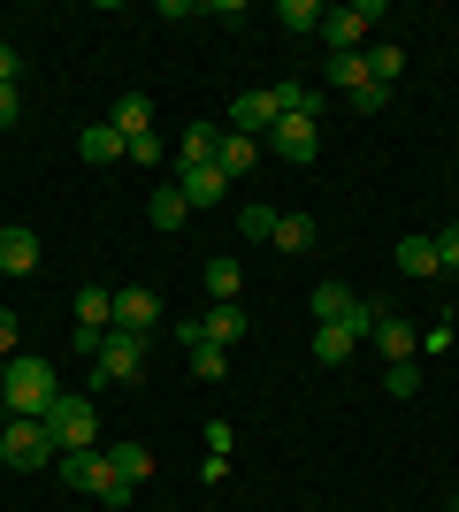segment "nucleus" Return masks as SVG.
I'll return each mask as SVG.
<instances>
[{
    "instance_id": "21",
    "label": "nucleus",
    "mask_w": 459,
    "mask_h": 512,
    "mask_svg": "<svg viewBox=\"0 0 459 512\" xmlns=\"http://www.w3.org/2000/svg\"><path fill=\"white\" fill-rule=\"evenodd\" d=\"M268 92H276L284 115H306V123H322V107H329V92L322 85H299V77H291V85H268Z\"/></svg>"
},
{
    "instance_id": "41",
    "label": "nucleus",
    "mask_w": 459,
    "mask_h": 512,
    "mask_svg": "<svg viewBox=\"0 0 459 512\" xmlns=\"http://www.w3.org/2000/svg\"><path fill=\"white\" fill-rule=\"evenodd\" d=\"M452 329H459V306H452Z\"/></svg>"
},
{
    "instance_id": "30",
    "label": "nucleus",
    "mask_w": 459,
    "mask_h": 512,
    "mask_svg": "<svg viewBox=\"0 0 459 512\" xmlns=\"http://www.w3.org/2000/svg\"><path fill=\"white\" fill-rule=\"evenodd\" d=\"M383 390H391V398H414L421 390V360H391L383 367Z\"/></svg>"
},
{
    "instance_id": "6",
    "label": "nucleus",
    "mask_w": 459,
    "mask_h": 512,
    "mask_svg": "<svg viewBox=\"0 0 459 512\" xmlns=\"http://www.w3.org/2000/svg\"><path fill=\"white\" fill-rule=\"evenodd\" d=\"M0 459L23 474H39L46 459H54V436H46V421H8L0 428Z\"/></svg>"
},
{
    "instance_id": "18",
    "label": "nucleus",
    "mask_w": 459,
    "mask_h": 512,
    "mask_svg": "<svg viewBox=\"0 0 459 512\" xmlns=\"http://www.w3.org/2000/svg\"><path fill=\"white\" fill-rule=\"evenodd\" d=\"M176 192L192 199V207H222V199H230V176L222 169H176Z\"/></svg>"
},
{
    "instance_id": "33",
    "label": "nucleus",
    "mask_w": 459,
    "mask_h": 512,
    "mask_svg": "<svg viewBox=\"0 0 459 512\" xmlns=\"http://www.w3.org/2000/svg\"><path fill=\"white\" fill-rule=\"evenodd\" d=\"M238 230L268 245V237H276V207H238Z\"/></svg>"
},
{
    "instance_id": "16",
    "label": "nucleus",
    "mask_w": 459,
    "mask_h": 512,
    "mask_svg": "<svg viewBox=\"0 0 459 512\" xmlns=\"http://www.w3.org/2000/svg\"><path fill=\"white\" fill-rule=\"evenodd\" d=\"M77 153H85L92 169H108V161H123L131 146H123V130H115V123H85V130H77Z\"/></svg>"
},
{
    "instance_id": "25",
    "label": "nucleus",
    "mask_w": 459,
    "mask_h": 512,
    "mask_svg": "<svg viewBox=\"0 0 459 512\" xmlns=\"http://www.w3.org/2000/svg\"><path fill=\"white\" fill-rule=\"evenodd\" d=\"M184 214H192V199L176 192V184H161V192L146 199V222H153V230H184Z\"/></svg>"
},
{
    "instance_id": "27",
    "label": "nucleus",
    "mask_w": 459,
    "mask_h": 512,
    "mask_svg": "<svg viewBox=\"0 0 459 512\" xmlns=\"http://www.w3.org/2000/svg\"><path fill=\"white\" fill-rule=\"evenodd\" d=\"M108 467L123 474V482H146V474H153V451L146 444H108Z\"/></svg>"
},
{
    "instance_id": "7",
    "label": "nucleus",
    "mask_w": 459,
    "mask_h": 512,
    "mask_svg": "<svg viewBox=\"0 0 459 512\" xmlns=\"http://www.w3.org/2000/svg\"><path fill=\"white\" fill-rule=\"evenodd\" d=\"M284 123V107H276V92H238V100H230V130H238V138H261L268 146V130Z\"/></svg>"
},
{
    "instance_id": "36",
    "label": "nucleus",
    "mask_w": 459,
    "mask_h": 512,
    "mask_svg": "<svg viewBox=\"0 0 459 512\" xmlns=\"http://www.w3.org/2000/svg\"><path fill=\"white\" fill-rule=\"evenodd\" d=\"M16 77H23V54H16L8 39H0V85H16Z\"/></svg>"
},
{
    "instance_id": "5",
    "label": "nucleus",
    "mask_w": 459,
    "mask_h": 512,
    "mask_svg": "<svg viewBox=\"0 0 459 512\" xmlns=\"http://www.w3.org/2000/svg\"><path fill=\"white\" fill-rule=\"evenodd\" d=\"M329 85H337V100H345L352 115H375V107L391 100V92L368 77V62H360V54H329Z\"/></svg>"
},
{
    "instance_id": "15",
    "label": "nucleus",
    "mask_w": 459,
    "mask_h": 512,
    "mask_svg": "<svg viewBox=\"0 0 459 512\" xmlns=\"http://www.w3.org/2000/svg\"><path fill=\"white\" fill-rule=\"evenodd\" d=\"M352 352H360V337H352L345 321H314V367H345Z\"/></svg>"
},
{
    "instance_id": "17",
    "label": "nucleus",
    "mask_w": 459,
    "mask_h": 512,
    "mask_svg": "<svg viewBox=\"0 0 459 512\" xmlns=\"http://www.w3.org/2000/svg\"><path fill=\"white\" fill-rule=\"evenodd\" d=\"M77 329H92V337L115 329V291L108 283H85V291H77Z\"/></svg>"
},
{
    "instance_id": "32",
    "label": "nucleus",
    "mask_w": 459,
    "mask_h": 512,
    "mask_svg": "<svg viewBox=\"0 0 459 512\" xmlns=\"http://www.w3.org/2000/svg\"><path fill=\"white\" fill-rule=\"evenodd\" d=\"M169 138H161V130H146V138H131V153H123V161H146V169H161V161H169Z\"/></svg>"
},
{
    "instance_id": "24",
    "label": "nucleus",
    "mask_w": 459,
    "mask_h": 512,
    "mask_svg": "<svg viewBox=\"0 0 459 512\" xmlns=\"http://www.w3.org/2000/svg\"><path fill=\"white\" fill-rule=\"evenodd\" d=\"M253 161H261V138H238V130H222V153H215V169L230 176V184H238V176L253 169Z\"/></svg>"
},
{
    "instance_id": "22",
    "label": "nucleus",
    "mask_w": 459,
    "mask_h": 512,
    "mask_svg": "<svg viewBox=\"0 0 459 512\" xmlns=\"http://www.w3.org/2000/svg\"><path fill=\"white\" fill-rule=\"evenodd\" d=\"M314 237H322V230H314V214L291 207V214H276V237H268V245H276V253H314Z\"/></svg>"
},
{
    "instance_id": "4",
    "label": "nucleus",
    "mask_w": 459,
    "mask_h": 512,
    "mask_svg": "<svg viewBox=\"0 0 459 512\" xmlns=\"http://www.w3.org/2000/svg\"><path fill=\"white\" fill-rule=\"evenodd\" d=\"M375 23H383V0H345V8H329V16H322L329 54H360Z\"/></svg>"
},
{
    "instance_id": "31",
    "label": "nucleus",
    "mask_w": 459,
    "mask_h": 512,
    "mask_svg": "<svg viewBox=\"0 0 459 512\" xmlns=\"http://www.w3.org/2000/svg\"><path fill=\"white\" fill-rule=\"evenodd\" d=\"M322 0H284V31H322Z\"/></svg>"
},
{
    "instance_id": "29",
    "label": "nucleus",
    "mask_w": 459,
    "mask_h": 512,
    "mask_svg": "<svg viewBox=\"0 0 459 512\" xmlns=\"http://www.w3.org/2000/svg\"><path fill=\"white\" fill-rule=\"evenodd\" d=\"M222 375H230V352H222V344H199L192 352V383H222Z\"/></svg>"
},
{
    "instance_id": "20",
    "label": "nucleus",
    "mask_w": 459,
    "mask_h": 512,
    "mask_svg": "<svg viewBox=\"0 0 459 512\" xmlns=\"http://www.w3.org/2000/svg\"><path fill=\"white\" fill-rule=\"evenodd\" d=\"M108 123L123 130V146H131V138H146V130H153V100H146V92H123V100L108 107Z\"/></svg>"
},
{
    "instance_id": "11",
    "label": "nucleus",
    "mask_w": 459,
    "mask_h": 512,
    "mask_svg": "<svg viewBox=\"0 0 459 512\" xmlns=\"http://www.w3.org/2000/svg\"><path fill=\"white\" fill-rule=\"evenodd\" d=\"M62 482H69V490H85V497H100L115 482L108 451H100V444H92V451H62Z\"/></svg>"
},
{
    "instance_id": "1",
    "label": "nucleus",
    "mask_w": 459,
    "mask_h": 512,
    "mask_svg": "<svg viewBox=\"0 0 459 512\" xmlns=\"http://www.w3.org/2000/svg\"><path fill=\"white\" fill-rule=\"evenodd\" d=\"M54 398H62L54 367L31 360V352H16V360H8V383H0V406H8V421H46V413H54Z\"/></svg>"
},
{
    "instance_id": "8",
    "label": "nucleus",
    "mask_w": 459,
    "mask_h": 512,
    "mask_svg": "<svg viewBox=\"0 0 459 512\" xmlns=\"http://www.w3.org/2000/svg\"><path fill=\"white\" fill-rule=\"evenodd\" d=\"M115 329L153 337V329H161V291H146V283H123V291H115Z\"/></svg>"
},
{
    "instance_id": "34",
    "label": "nucleus",
    "mask_w": 459,
    "mask_h": 512,
    "mask_svg": "<svg viewBox=\"0 0 459 512\" xmlns=\"http://www.w3.org/2000/svg\"><path fill=\"white\" fill-rule=\"evenodd\" d=\"M131 497H138V482H123V474H115L108 490H100V505H108V512H123V505H131Z\"/></svg>"
},
{
    "instance_id": "35",
    "label": "nucleus",
    "mask_w": 459,
    "mask_h": 512,
    "mask_svg": "<svg viewBox=\"0 0 459 512\" xmlns=\"http://www.w3.org/2000/svg\"><path fill=\"white\" fill-rule=\"evenodd\" d=\"M16 329H23V321L8 314V306H0V360H16Z\"/></svg>"
},
{
    "instance_id": "37",
    "label": "nucleus",
    "mask_w": 459,
    "mask_h": 512,
    "mask_svg": "<svg viewBox=\"0 0 459 512\" xmlns=\"http://www.w3.org/2000/svg\"><path fill=\"white\" fill-rule=\"evenodd\" d=\"M437 260H444V268H459V222H452V230H437Z\"/></svg>"
},
{
    "instance_id": "3",
    "label": "nucleus",
    "mask_w": 459,
    "mask_h": 512,
    "mask_svg": "<svg viewBox=\"0 0 459 512\" xmlns=\"http://www.w3.org/2000/svg\"><path fill=\"white\" fill-rule=\"evenodd\" d=\"M46 436H54V451H92V444H100V413H92V398L62 390L54 413H46Z\"/></svg>"
},
{
    "instance_id": "2",
    "label": "nucleus",
    "mask_w": 459,
    "mask_h": 512,
    "mask_svg": "<svg viewBox=\"0 0 459 512\" xmlns=\"http://www.w3.org/2000/svg\"><path fill=\"white\" fill-rule=\"evenodd\" d=\"M108 383H146V337H131V329H108L100 337V352H92V390H108Z\"/></svg>"
},
{
    "instance_id": "13",
    "label": "nucleus",
    "mask_w": 459,
    "mask_h": 512,
    "mask_svg": "<svg viewBox=\"0 0 459 512\" xmlns=\"http://www.w3.org/2000/svg\"><path fill=\"white\" fill-rule=\"evenodd\" d=\"M398 276H444L437 237H429V230H406V237H398Z\"/></svg>"
},
{
    "instance_id": "28",
    "label": "nucleus",
    "mask_w": 459,
    "mask_h": 512,
    "mask_svg": "<svg viewBox=\"0 0 459 512\" xmlns=\"http://www.w3.org/2000/svg\"><path fill=\"white\" fill-rule=\"evenodd\" d=\"M360 62H368L375 85L391 92V85H398V69H406V54H398V46H360Z\"/></svg>"
},
{
    "instance_id": "38",
    "label": "nucleus",
    "mask_w": 459,
    "mask_h": 512,
    "mask_svg": "<svg viewBox=\"0 0 459 512\" xmlns=\"http://www.w3.org/2000/svg\"><path fill=\"white\" fill-rule=\"evenodd\" d=\"M16 115H23V92H16V85H0V130L16 123Z\"/></svg>"
},
{
    "instance_id": "23",
    "label": "nucleus",
    "mask_w": 459,
    "mask_h": 512,
    "mask_svg": "<svg viewBox=\"0 0 459 512\" xmlns=\"http://www.w3.org/2000/svg\"><path fill=\"white\" fill-rule=\"evenodd\" d=\"M352 306H360V291H352V283H314V299H306V314H314V321H345Z\"/></svg>"
},
{
    "instance_id": "12",
    "label": "nucleus",
    "mask_w": 459,
    "mask_h": 512,
    "mask_svg": "<svg viewBox=\"0 0 459 512\" xmlns=\"http://www.w3.org/2000/svg\"><path fill=\"white\" fill-rule=\"evenodd\" d=\"M31 268H39V230L0 222V276H31Z\"/></svg>"
},
{
    "instance_id": "26",
    "label": "nucleus",
    "mask_w": 459,
    "mask_h": 512,
    "mask_svg": "<svg viewBox=\"0 0 459 512\" xmlns=\"http://www.w3.org/2000/svg\"><path fill=\"white\" fill-rule=\"evenodd\" d=\"M238 291H245V268H238V260H207V299H215V306H238Z\"/></svg>"
},
{
    "instance_id": "10",
    "label": "nucleus",
    "mask_w": 459,
    "mask_h": 512,
    "mask_svg": "<svg viewBox=\"0 0 459 512\" xmlns=\"http://www.w3.org/2000/svg\"><path fill=\"white\" fill-rule=\"evenodd\" d=\"M368 337H375V352H383V367H391V360H421V337H414V321H406V314H383V306H375Z\"/></svg>"
},
{
    "instance_id": "39",
    "label": "nucleus",
    "mask_w": 459,
    "mask_h": 512,
    "mask_svg": "<svg viewBox=\"0 0 459 512\" xmlns=\"http://www.w3.org/2000/svg\"><path fill=\"white\" fill-rule=\"evenodd\" d=\"M0 428H8V406H0Z\"/></svg>"
},
{
    "instance_id": "9",
    "label": "nucleus",
    "mask_w": 459,
    "mask_h": 512,
    "mask_svg": "<svg viewBox=\"0 0 459 512\" xmlns=\"http://www.w3.org/2000/svg\"><path fill=\"white\" fill-rule=\"evenodd\" d=\"M268 146L284 153L291 169H306V161H314V153H322V123H306V115H284V123L268 130Z\"/></svg>"
},
{
    "instance_id": "40",
    "label": "nucleus",
    "mask_w": 459,
    "mask_h": 512,
    "mask_svg": "<svg viewBox=\"0 0 459 512\" xmlns=\"http://www.w3.org/2000/svg\"><path fill=\"white\" fill-rule=\"evenodd\" d=\"M444 512H459V497H452V505H444Z\"/></svg>"
},
{
    "instance_id": "19",
    "label": "nucleus",
    "mask_w": 459,
    "mask_h": 512,
    "mask_svg": "<svg viewBox=\"0 0 459 512\" xmlns=\"http://www.w3.org/2000/svg\"><path fill=\"white\" fill-rule=\"evenodd\" d=\"M245 329H253V321H245V306H207V314H199V337H207V344H222V352H230V344H238Z\"/></svg>"
},
{
    "instance_id": "14",
    "label": "nucleus",
    "mask_w": 459,
    "mask_h": 512,
    "mask_svg": "<svg viewBox=\"0 0 459 512\" xmlns=\"http://www.w3.org/2000/svg\"><path fill=\"white\" fill-rule=\"evenodd\" d=\"M215 153H222V130L215 123H192L184 138H176V169H215Z\"/></svg>"
}]
</instances>
